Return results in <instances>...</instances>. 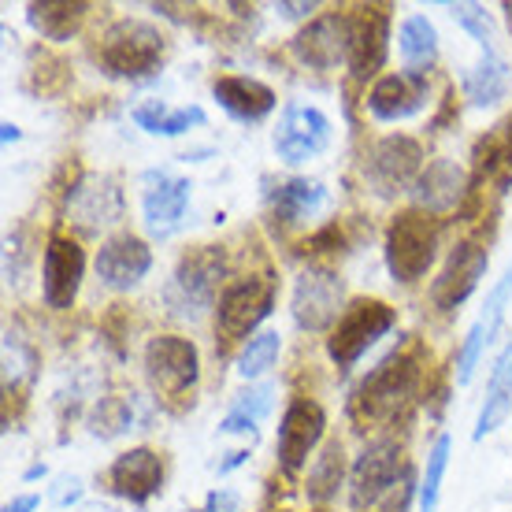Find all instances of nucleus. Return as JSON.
Here are the masks:
<instances>
[{
  "label": "nucleus",
  "mask_w": 512,
  "mask_h": 512,
  "mask_svg": "<svg viewBox=\"0 0 512 512\" xmlns=\"http://www.w3.org/2000/svg\"><path fill=\"white\" fill-rule=\"evenodd\" d=\"M346 479V449L338 438L323 442V449L312 457L308 464V479H305V494L312 505H327L331 498H338V487Z\"/></svg>",
  "instance_id": "32"
},
{
  "label": "nucleus",
  "mask_w": 512,
  "mask_h": 512,
  "mask_svg": "<svg viewBox=\"0 0 512 512\" xmlns=\"http://www.w3.org/2000/svg\"><path fill=\"white\" fill-rule=\"evenodd\" d=\"M93 268H97V279H101L104 290L130 294V290H138L141 282H145V275L153 271V245L130 231L112 234V238H104L101 249H97Z\"/></svg>",
  "instance_id": "18"
},
{
  "label": "nucleus",
  "mask_w": 512,
  "mask_h": 512,
  "mask_svg": "<svg viewBox=\"0 0 512 512\" xmlns=\"http://www.w3.org/2000/svg\"><path fill=\"white\" fill-rule=\"evenodd\" d=\"M201 512H245V501L238 490L231 487H216V490H208V498H205V509Z\"/></svg>",
  "instance_id": "41"
},
{
  "label": "nucleus",
  "mask_w": 512,
  "mask_h": 512,
  "mask_svg": "<svg viewBox=\"0 0 512 512\" xmlns=\"http://www.w3.org/2000/svg\"><path fill=\"white\" fill-rule=\"evenodd\" d=\"M182 512H197V509H182Z\"/></svg>",
  "instance_id": "48"
},
{
  "label": "nucleus",
  "mask_w": 512,
  "mask_h": 512,
  "mask_svg": "<svg viewBox=\"0 0 512 512\" xmlns=\"http://www.w3.org/2000/svg\"><path fill=\"white\" fill-rule=\"evenodd\" d=\"M282 353V334L279 331H260L253 334L242 349H238V357H234V372L238 379L245 383H256L260 375H268L275 368V360Z\"/></svg>",
  "instance_id": "35"
},
{
  "label": "nucleus",
  "mask_w": 512,
  "mask_h": 512,
  "mask_svg": "<svg viewBox=\"0 0 512 512\" xmlns=\"http://www.w3.org/2000/svg\"><path fill=\"white\" fill-rule=\"evenodd\" d=\"M501 8H505V19H509V26H512V0L509 4H501Z\"/></svg>",
  "instance_id": "47"
},
{
  "label": "nucleus",
  "mask_w": 512,
  "mask_h": 512,
  "mask_svg": "<svg viewBox=\"0 0 512 512\" xmlns=\"http://www.w3.org/2000/svg\"><path fill=\"white\" fill-rule=\"evenodd\" d=\"M212 97L216 104L234 119V123H242V127H256V123H264V119L275 112V90H271L268 82H260L253 75H223L212 82Z\"/></svg>",
  "instance_id": "25"
},
{
  "label": "nucleus",
  "mask_w": 512,
  "mask_h": 512,
  "mask_svg": "<svg viewBox=\"0 0 512 512\" xmlns=\"http://www.w3.org/2000/svg\"><path fill=\"white\" fill-rule=\"evenodd\" d=\"M346 312V282L338 271H331L327 264H308L294 282L290 294V316H294L297 331L320 334L327 331Z\"/></svg>",
  "instance_id": "9"
},
{
  "label": "nucleus",
  "mask_w": 512,
  "mask_h": 512,
  "mask_svg": "<svg viewBox=\"0 0 512 512\" xmlns=\"http://www.w3.org/2000/svg\"><path fill=\"white\" fill-rule=\"evenodd\" d=\"M130 427H134V401L123 394H108L97 401V409H93L90 416V435L97 438H119L127 435Z\"/></svg>",
  "instance_id": "37"
},
{
  "label": "nucleus",
  "mask_w": 512,
  "mask_h": 512,
  "mask_svg": "<svg viewBox=\"0 0 512 512\" xmlns=\"http://www.w3.org/2000/svg\"><path fill=\"white\" fill-rule=\"evenodd\" d=\"M509 301H512V260H509V268L501 271V279L487 290V305H483V312L475 316V323L468 327V334L461 338V349H457V368H453V372H457V386L472 383L475 368L483 364L487 349L494 346L501 323H505Z\"/></svg>",
  "instance_id": "17"
},
{
  "label": "nucleus",
  "mask_w": 512,
  "mask_h": 512,
  "mask_svg": "<svg viewBox=\"0 0 512 512\" xmlns=\"http://www.w3.org/2000/svg\"><path fill=\"white\" fill-rule=\"evenodd\" d=\"M405 468L409 464L401 457L397 438H372L349 468V509L368 512L375 505H383V498L394 490Z\"/></svg>",
  "instance_id": "13"
},
{
  "label": "nucleus",
  "mask_w": 512,
  "mask_h": 512,
  "mask_svg": "<svg viewBox=\"0 0 512 512\" xmlns=\"http://www.w3.org/2000/svg\"><path fill=\"white\" fill-rule=\"evenodd\" d=\"M475 179H487L494 193L512 190V116L475 141Z\"/></svg>",
  "instance_id": "30"
},
{
  "label": "nucleus",
  "mask_w": 512,
  "mask_h": 512,
  "mask_svg": "<svg viewBox=\"0 0 512 512\" xmlns=\"http://www.w3.org/2000/svg\"><path fill=\"white\" fill-rule=\"evenodd\" d=\"M275 301H279V279L271 271H253V275L227 282L216 305L219 346H231V342L245 346L253 334H260L256 327L275 312Z\"/></svg>",
  "instance_id": "6"
},
{
  "label": "nucleus",
  "mask_w": 512,
  "mask_h": 512,
  "mask_svg": "<svg viewBox=\"0 0 512 512\" xmlns=\"http://www.w3.org/2000/svg\"><path fill=\"white\" fill-rule=\"evenodd\" d=\"M49 472V468H45V464H30V468H26L23 472V483H34V479H41V475Z\"/></svg>",
  "instance_id": "45"
},
{
  "label": "nucleus",
  "mask_w": 512,
  "mask_h": 512,
  "mask_svg": "<svg viewBox=\"0 0 512 512\" xmlns=\"http://www.w3.org/2000/svg\"><path fill=\"white\" fill-rule=\"evenodd\" d=\"M431 101V82L423 75L409 71H390L372 82V90L364 93V108L375 123H405V119L420 116Z\"/></svg>",
  "instance_id": "23"
},
{
  "label": "nucleus",
  "mask_w": 512,
  "mask_h": 512,
  "mask_svg": "<svg viewBox=\"0 0 512 512\" xmlns=\"http://www.w3.org/2000/svg\"><path fill=\"white\" fill-rule=\"evenodd\" d=\"M397 327V308L379 297H353L327 334V357L338 372H349L368 349Z\"/></svg>",
  "instance_id": "7"
},
{
  "label": "nucleus",
  "mask_w": 512,
  "mask_h": 512,
  "mask_svg": "<svg viewBox=\"0 0 512 512\" xmlns=\"http://www.w3.org/2000/svg\"><path fill=\"white\" fill-rule=\"evenodd\" d=\"M38 379V353L19 334H4V394L12 397Z\"/></svg>",
  "instance_id": "36"
},
{
  "label": "nucleus",
  "mask_w": 512,
  "mask_h": 512,
  "mask_svg": "<svg viewBox=\"0 0 512 512\" xmlns=\"http://www.w3.org/2000/svg\"><path fill=\"white\" fill-rule=\"evenodd\" d=\"M86 279V249L71 234H49L41 253V297L52 312H67L75 305L78 290Z\"/></svg>",
  "instance_id": "16"
},
{
  "label": "nucleus",
  "mask_w": 512,
  "mask_h": 512,
  "mask_svg": "<svg viewBox=\"0 0 512 512\" xmlns=\"http://www.w3.org/2000/svg\"><path fill=\"white\" fill-rule=\"evenodd\" d=\"M334 127L327 112L316 104H286L279 112V123L271 130V149L279 156V164L286 167H305L312 160H320L331 149Z\"/></svg>",
  "instance_id": "10"
},
{
  "label": "nucleus",
  "mask_w": 512,
  "mask_h": 512,
  "mask_svg": "<svg viewBox=\"0 0 512 512\" xmlns=\"http://www.w3.org/2000/svg\"><path fill=\"white\" fill-rule=\"evenodd\" d=\"M223 279H227V253L219 245H197L182 256L171 279L164 286V305L179 320H201L208 308L216 312L223 297Z\"/></svg>",
  "instance_id": "4"
},
{
  "label": "nucleus",
  "mask_w": 512,
  "mask_h": 512,
  "mask_svg": "<svg viewBox=\"0 0 512 512\" xmlns=\"http://www.w3.org/2000/svg\"><path fill=\"white\" fill-rule=\"evenodd\" d=\"M412 501H420V483H416V472H412V464L401 472V479L394 483V490L383 498V512H409Z\"/></svg>",
  "instance_id": "39"
},
{
  "label": "nucleus",
  "mask_w": 512,
  "mask_h": 512,
  "mask_svg": "<svg viewBox=\"0 0 512 512\" xmlns=\"http://www.w3.org/2000/svg\"><path fill=\"white\" fill-rule=\"evenodd\" d=\"M82 494H86L82 475H56V483L49 487V501L56 505V509H71V505H78Z\"/></svg>",
  "instance_id": "40"
},
{
  "label": "nucleus",
  "mask_w": 512,
  "mask_h": 512,
  "mask_svg": "<svg viewBox=\"0 0 512 512\" xmlns=\"http://www.w3.org/2000/svg\"><path fill=\"white\" fill-rule=\"evenodd\" d=\"M331 201V193L320 179L308 175H290V179H264V205H268V219L279 223L282 231L312 223Z\"/></svg>",
  "instance_id": "21"
},
{
  "label": "nucleus",
  "mask_w": 512,
  "mask_h": 512,
  "mask_svg": "<svg viewBox=\"0 0 512 512\" xmlns=\"http://www.w3.org/2000/svg\"><path fill=\"white\" fill-rule=\"evenodd\" d=\"M397 60L409 75H431L438 64V30L423 12H409L397 26Z\"/></svg>",
  "instance_id": "28"
},
{
  "label": "nucleus",
  "mask_w": 512,
  "mask_h": 512,
  "mask_svg": "<svg viewBox=\"0 0 512 512\" xmlns=\"http://www.w3.org/2000/svg\"><path fill=\"white\" fill-rule=\"evenodd\" d=\"M327 435V412L312 397H294L279 416V435H275V464L286 479H294L308 468V457L320 449Z\"/></svg>",
  "instance_id": "12"
},
{
  "label": "nucleus",
  "mask_w": 512,
  "mask_h": 512,
  "mask_svg": "<svg viewBox=\"0 0 512 512\" xmlns=\"http://www.w3.org/2000/svg\"><path fill=\"white\" fill-rule=\"evenodd\" d=\"M449 15L457 19L464 34L479 45V52H501L498 49V26H494V15L483 8V4H449Z\"/></svg>",
  "instance_id": "38"
},
{
  "label": "nucleus",
  "mask_w": 512,
  "mask_h": 512,
  "mask_svg": "<svg viewBox=\"0 0 512 512\" xmlns=\"http://www.w3.org/2000/svg\"><path fill=\"white\" fill-rule=\"evenodd\" d=\"M390 56V12L383 4H360L349 12V75L357 82L379 78Z\"/></svg>",
  "instance_id": "19"
},
{
  "label": "nucleus",
  "mask_w": 512,
  "mask_h": 512,
  "mask_svg": "<svg viewBox=\"0 0 512 512\" xmlns=\"http://www.w3.org/2000/svg\"><path fill=\"white\" fill-rule=\"evenodd\" d=\"M141 190V223L153 242H167L186 227L193 205V182L186 175H175L167 167H149L138 179Z\"/></svg>",
  "instance_id": "8"
},
{
  "label": "nucleus",
  "mask_w": 512,
  "mask_h": 512,
  "mask_svg": "<svg viewBox=\"0 0 512 512\" xmlns=\"http://www.w3.org/2000/svg\"><path fill=\"white\" fill-rule=\"evenodd\" d=\"M0 130H4V145H12V141L23 138V130L15 127V123H4V127H0Z\"/></svg>",
  "instance_id": "46"
},
{
  "label": "nucleus",
  "mask_w": 512,
  "mask_h": 512,
  "mask_svg": "<svg viewBox=\"0 0 512 512\" xmlns=\"http://www.w3.org/2000/svg\"><path fill=\"white\" fill-rule=\"evenodd\" d=\"M449 457H453V438L442 431L431 442V449H427V464H423V475H420V501H416L420 512H438L442 483H446V472H449Z\"/></svg>",
  "instance_id": "34"
},
{
  "label": "nucleus",
  "mask_w": 512,
  "mask_h": 512,
  "mask_svg": "<svg viewBox=\"0 0 512 512\" xmlns=\"http://www.w3.org/2000/svg\"><path fill=\"white\" fill-rule=\"evenodd\" d=\"M423 383V349L420 342L394 349L383 357L372 372L364 375L349 397V423L357 431H379V427H394L405 409H409Z\"/></svg>",
  "instance_id": "1"
},
{
  "label": "nucleus",
  "mask_w": 512,
  "mask_h": 512,
  "mask_svg": "<svg viewBox=\"0 0 512 512\" xmlns=\"http://www.w3.org/2000/svg\"><path fill=\"white\" fill-rule=\"evenodd\" d=\"M90 15V4L86 0H34L26 4V23L38 34L41 41H52V45H64L82 30Z\"/></svg>",
  "instance_id": "29"
},
{
  "label": "nucleus",
  "mask_w": 512,
  "mask_h": 512,
  "mask_svg": "<svg viewBox=\"0 0 512 512\" xmlns=\"http://www.w3.org/2000/svg\"><path fill=\"white\" fill-rule=\"evenodd\" d=\"M104 483L119 501L130 505H149V501L164 490V457L149 446H130L123 449L116 461L108 464Z\"/></svg>",
  "instance_id": "22"
},
{
  "label": "nucleus",
  "mask_w": 512,
  "mask_h": 512,
  "mask_svg": "<svg viewBox=\"0 0 512 512\" xmlns=\"http://www.w3.org/2000/svg\"><path fill=\"white\" fill-rule=\"evenodd\" d=\"M97 64L108 78L119 82H145L153 78L167 60V38L160 26L145 23L138 15H123L108 23L97 38Z\"/></svg>",
  "instance_id": "2"
},
{
  "label": "nucleus",
  "mask_w": 512,
  "mask_h": 512,
  "mask_svg": "<svg viewBox=\"0 0 512 512\" xmlns=\"http://www.w3.org/2000/svg\"><path fill=\"white\" fill-rule=\"evenodd\" d=\"M442 231H438V216H427L420 208H405L390 219L383 238V260L390 279L401 286L420 282L427 271L435 268Z\"/></svg>",
  "instance_id": "5"
},
{
  "label": "nucleus",
  "mask_w": 512,
  "mask_h": 512,
  "mask_svg": "<svg viewBox=\"0 0 512 512\" xmlns=\"http://www.w3.org/2000/svg\"><path fill=\"white\" fill-rule=\"evenodd\" d=\"M130 119H134L145 134H153V138H182V134H190V130L205 127L208 112L201 104H179V108H171L167 101H141V104H134Z\"/></svg>",
  "instance_id": "31"
},
{
  "label": "nucleus",
  "mask_w": 512,
  "mask_h": 512,
  "mask_svg": "<svg viewBox=\"0 0 512 512\" xmlns=\"http://www.w3.org/2000/svg\"><path fill=\"white\" fill-rule=\"evenodd\" d=\"M316 512H323V509H316Z\"/></svg>",
  "instance_id": "49"
},
{
  "label": "nucleus",
  "mask_w": 512,
  "mask_h": 512,
  "mask_svg": "<svg viewBox=\"0 0 512 512\" xmlns=\"http://www.w3.org/2000/svg\"><path fill=\"white\" fill-rule=\"evenodd\" d=\"M509 90H512V67L501 52H479V60L464 67L461 93L464 101H468V108H479V112L498 108L509 97Z\"/></svg>",
  "instance_id": "26"
},
{
  "label": "nucleus",
  "mask_w": 512,
  "mask_h": 512,
  "mask_svg": "<svg viewBox=\"0 0 512 512\" xmlns=\"http://www.w3.org/2000/svg\"><path fill=\"white\" fill-rule=\"evenodd\" d=\"M127 216V197L116 175H82L67 193V223L82 234H101Z\"/></svg>",
  "instance_id": "15"
},
{
  "label": "nucleus",
  "mask_w": 512,
  "mask_h": 512,
  "mask_svg": "<svg viewBox=\"0 0 512 512\" xmlns=\"http://www.w3.org/2000/svg\"><path fill=\"white\" fill-rule=\"evenodd\" d=\"M323 4H316V0H301V4H290V0H282V4H275V12L282 15V19H290V23H301V19H305V23H312V19H316V12H320Z\"/></svg>",
  "instance_id": "42"
},
{
  "label": "nucleus",
  "mask_w": 512,
  "mask_h": 512,
  "mask_svg": "<svg viewBox=\"0 0 512 512\" xmlns=\"http://www.w3.org/2000/svg\"><path fill=\"white\" fill-rule=\"evenodd\" d=\"M487 268H490L487 242H475V238L457 242V249L449 253V260L442 264V271H438L435 282H431V290H427L431 305H435L442 316L461 312L464 301L479 290V282H483Z\"/></svg>",
  "instance_id": "14"
},
{
  "label": "nucleus",
  "mask_w": 512,
  "mask_h": 512,
  "mask_svg": "<svg viewBox=\"0 0 512 512\" xmlns=\"http://www.w3.org/2000/svg\"><path fill=\"white\" fill-rule=\"evenodd\" d=\"M245 461H249V449H234V453H227V461L216 464V472L219 475H231L234 468H238V464H245Z\"/></svg>",
  "instance_id": "44"
},
{
  "label": "nucleus",
  "mask_w": 512,
  "mask_h": 512,
  "mask_svg": "<svg viewBox=\"0 0 512 512\" xmlns=\"http://www.w3.org/2000/svg\"><path fill=\"white\" fill-rule=\"evenodd\" d=\"M512 416V338L501 346V353L494 357V368H490L487 379V394H483V405H479V416H475L472 438L483 442L490 438L498 427H505Z\"/></svg>",
  "instance_id": "27"
},
{
  "label": "nucleus",
  "mask_w": 512,
  "mask_h": 512,
  "mask_svg": "<svg viewBox=\"0 0 512 512\" xmlns=\"http://www.w3.org/2000/svg\"><path fill=\"white\" fill-rule=\"evenodd\" d=\"M38 505H41V494H15L8 505H4V512H38Z\"/></svg>",
  "instance_id": "43"
},
{
  "label": "nucleus",
  "mask_w": 512,
  "mask_h": 512,
  "mask_svg": "<svg viewBox=\"0 0 512 512\" xmlns=\"http://www.w3.org/2000/svg\"><path fill=\"white\" fill-rule=\"evenodd\" d=\"M290 52L301 67L312 71H334V67H349V12H323L312 23L297 30L290 41Z\"/></svg>",
  "instance_id": "20"
},
{
  "label": "nucleus",
  "mask_w": 512,
  "mask_h": 512,
  "mask_svg": "<svg viewBox=\"0 0 512 512\" xmlns=\"http://www.w3.org/2000/svg\"><path fill=\"white\" fill-rule=\"evenodd\" d=\"M271 397H275L271 383H249L242 394H234L227 416L219 420V435H256L260 420L271 412Z\"/></svg>",
  "instance_id": "33"
},
{
  "label": "nucleus",
  "mask_w": 512,
  "mask_h": 512,
  "mask_svg": "<svg viewBox=\"0 0 512 512\" xmlns=\"http://www.w3.org/2000/svg\"><path fill=\"white\" fill-rule=\"evenodd\" d=\"M145 383L167 412L193 409L197 383H201V353L182 334H156L141 353Z\"/></svg>",
  "instance_id": "3"
},
{
  "label": "nucleus",
  "mask_w": 512,
  "mask_h": 512,
  "mask_svg": "<svg viewBox=\"0 0 512 512\" xmlns=\"http://www.w3.org/2000/svg\"><path fill=\"white\" fill-rule=\"evenodd\" d=\"M423 145L409 134H386L372 141L364 153V182L375 197H397V193H412L416 179L423 171Z\"/></svg>",
  "instance_id": "11"
},
{
  "label": "nucleus",
  "mask_w": 512,
  "mask_h": 512,
  "mask_svg": "<svg viewBox=\"0 0 512 512\" xmlns=\"http://www.w3.org/2000/svg\"><path fill=\"white\" fill-rule=\"evenodd\" d=\"M468 190H472V175L457 160L438 156V160H427L412 186V208H420L427 216H446L453 208H461Z\"/></svg>",
  "instance_id": "24"
}]
</instances>
